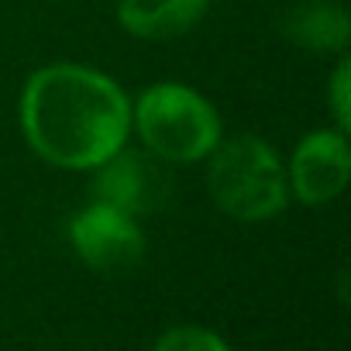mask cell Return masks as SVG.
<instances>
[{
  "label": "cell",
  "instance_id": "ba28073f",
  "mask_svg": "<svg viewBox=\"0 0 351 351\" xmlns=\"http://www.w3.org/2000/svg\"><path fill=\"white\" fill-rule=\"evenodd\" d=\"M279 28L293 45L313 56H334V52H344L351 38V14L337 0H303V4L282 14Z\"/></svg>",
  "mask_w": 351,
  "mask_h": 351
},
{
  "label": "cell",
  "instance_id": "30bf717a",
  "mask_svg": "<svg viewBox=\"0 0 351 351\" xmlns=\"http://www.w3.org/2000/svg\"><path fill=\"white\" fill-rule=\"evenodd\" d=\"M330 107L337 117V131L348 134V128H351V62L348 59H341L330 76Z\"/></svg>",
  "mask_w": 351,
  "mask_h": 351
},
{
  "label": "cell",
  "instance_id": "9c48e42d",
  "mask_svg": "<svg viewBox=\"0 0 351 351\" xmlns=\"http://www.w3.org/2000/svg\"><path fill=\"white\" fill-rule=\"evenodd\" d=\"M152 351H231V348L221 334L207 327H172L152 344Z\"/></svg>",
  "mask_w": 351,
  "mask_h": 351
},
{
  "label": "cell",
  "instance_id": "7a4b0ae2",
  "mask_svg": "<svg viewBox=\"0 0 351 351\" xmlns=\"http://www.w3.org/2000/svg\"><path fill=\"white\" fill-rule=\"evenodd\" d=\"M207 158L210 197L228 217L241 224H262L286 210V162L258 134L221 138Z\"/></svg>",
  "mask_w": 351,
  "mask_h": 351
},
{
  "label": "cell",
  "instance_id": "6da1fadb",
  "mask_svg": "<svg viewBox=\"0 0 351 351\" xmlns=\"http://www.w3.org/2000/svg\"><path fill=\"white\" fill-rule=\"evenodd\" d=\"M21 131L45 162L90 172L128 145L131 100L100 69L42 66L21 90Z\"/></svg>",
  "mask_w": 351,
  "mask_h": 351
},
{
  "label": "cell",
  "instance_id": "8992f818",
  "mask_svg": "<svg viewBox=\"0 0 351 351\" xmlns=\"http://www.w3.org/2000/svg\"><path fill=\"white\" fill-rule=\"evenodd\" d=\"M351 176V148L344 131H310L300 138L286 162V186L306 207L330 204L341 197Z\"/></svg>",
  "mask_w": 351,
  "mask_h": 351
},
{
  "label": "cell",
  "instance_id": "3957f363",
  "mask_svg": "<svg viewBox=\"0 0 351 351\" xmlns=\"http://www.w3.org/2000/svg\"><path fill=\"white\" fill-rule=\"evenodd\" d=\"M131 124L145 152H152L165 165L200 162L224 138L214 104L183 83H155L141 90L131 107Z\"/></svg>",
  "mask_w": 351,
  "mask_h": 351
},
{
  "label": "cell",
  "instance_id": "52a82bcc",
  "mask_svg": "<svg viewBox=\"0 0 351 351\" xmlns=\"http://www.w3.org/2000/svg\"><path fill=\"white\" fill-rule=\"evenodd\" d=\"M210 0H117V21L128 35L145 42H165L193 32Z\"/></svg>",
  "mask_w": 351,
  "mask_h": 351
},
{
  "label": "cell",
  "instance_id": "5b68a950",
  "mask_svg": "<svg viewBox=\"0 0 351 351\" xmlns=\"http://www.w3.org/2000/svg\"><path fill=\"white\" fill-rule=\"evenodd\" d=\"M69 245L86 269L104 276L128 272L145 255V234L138 221L107 204H90L69 221Z\"/></svg>",
  "mask_w": 351,
  "mask_h": 351
},
{
  "label": "cell",
  "instance_id": "277c9868",
  "mask_svg": "<svg viewBox=\"0 0 351 351\" xmlns=\"http://www.w3.org/2000/svg\"><path fill=\"white\" fill-rule=\"evenodd\" d=\"M93 172V204H107L128 217H145L165 207L172 193V180L162 158L138 148H117Z\"/></svg>",
  "mask_w": 351,
  "mask_h": 351
}]
</instances>
